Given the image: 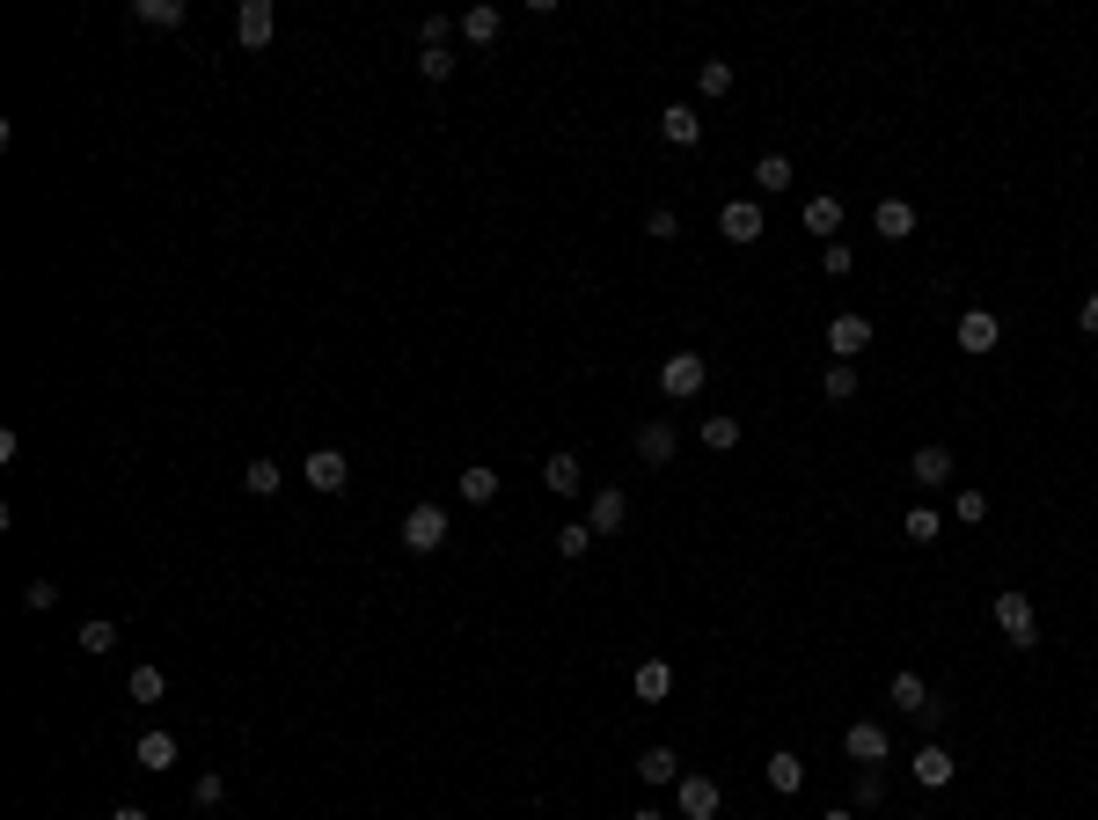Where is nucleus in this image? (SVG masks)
<instances>
[{
  "instance_id": "nucleus-23",
  "label": "nucleus",
  "mask_w": 1098,
  "mask_h": 820,
  "mask_svg": "<svg viewBox=\"0 0 1098 820\" xmlns=\"http://www.w3.org/2000/svg\"><path fill=\"white\" fill-rule=\"evenodd\" d=\"M132 15H140L146 30H176L184 23V0H132Z\"/></svg>"
},
{
  "instance_id": "nucleus-19",
  "label": "nucleus",
  "mask_w": 1098,
  "mask_h": 820,
  "mask_svg": "<svg viewBox=\"0 0 1098 820\" xmlns=\"http://www.w3.org/2000/svg\"><path fill=\"white\" fill-rule=\"evenodd\" d=\"M542 483H550V491H557V499H571V491H579V483H586L579 455H550V461H542Z\"/></svg>"
},
{
  "instance_id": "nucleus-37",
  "label": "nucleus",
  "mask_w": 1098,
  "mask_h": 820,
  "mask_svg": "<svg viewBox=\"0 0 1098 820\" xmlns=\"http://www.w3.org/2000/svg\"><path fill=\"white\" fill-rule=\"evenodd\" d=\"M645 235H652V242H674V235H682V213H674V206H652Z\"/></svg>"
},
{
  "instance_id": "nucleus-8",
  "label": "nucleus",
  "mask_w": 1098,
  "mask_h": 820,
  "mask_svg": "<svg viewBox=\"0 0 1098 820\" xmlns=\"http://www.w3.org/2000/svg\"><path fill=\"white\" fill-rule=\"evenodd\" d=\"M894 703H901L908 718H923V733H930L937 718H945V703H937V696L923 689V675H894Z\"/></svg>"
},
{
  "instance_id": "nucleus-10",
  "label": "nucleus",
  "mask_w": 1098,
  "mask_h": 820,
  "mask_svg": "<svg viewBox=\"0 0 1098 820\" xmlns=\"http://www.w3.org/2000/svg\"><path fill=\"white\" fill-rule=\"evenodd\" d=\"M908 770H916V784H923V792H945V784H952V770H959V762H952V754L937 748V740H923V748L908 754Z\"/></svg>"
},
{
  "instance_id": "nucleus-1",
  "label": "nucleus",
  "mask_w": 1098,
  "mask_h": 820,
  "mask_svg": "<svg viewBox=\"0 0 1098 820\" xmlns=\"http://www.w3.org/2000/svg\"><path fill=\"white\" fill-rule=\"evenodd\" d=\"M996 630H1003L1018 652L1040 645V608H1032V594H1025V586H1003V594H996Z\"/></svg>"
},
{
  "instance_id": "nucleus-33",
  "label": "nucleus",
  "mask_w": 1098,
  "mask_h": 820,
  "mask_svg": "<svg viewBox=\"0 0 1098 820\" xmlns=\"http://www.w3.org/2000/svg\"><path fill=\"white\" fill-rule=\"evenodd\" d=\"M704 447H710V455L740 447V418H704Z\"/></svg>"
},
{
  "instance_id": "nucleus-45",
  "label": "nucleus",
  "mask_w": 1098,
  "mask_h": 820,
  "mask_svg": "<svg viewBox=\"0 0 1098 820\" xmlns=\"http://www.w3.org/2000/svg\"><path fill=\"white\" fill-rule=\"evenodd\" d=\"M110 820H154V813H146V806H118V813H110Z\"/></svg>"
},
{
  "instance_id": "nucleus-2",
  "label": "nucleus",
  "mask_w": 1098,
  "mask_h": 820,
  "mask_svg": "<svg viewBox=\"0 0 1098 820\" xmlns=\"http://www.w3.org/2000/svg\"><path fill=\"white\" fill-rule=\"evenodd\" d=\"M704 382H710V360H704V352H666V366H659V388H666L674 403L704 396Z\"/></svg>"
},
{
  "instance_id": "nucleus-12",
  "label": "nucleus",
  "mask_w": 1098,
  "mask_h": 820,
  "mask_svg": "<svg viewBox=\"0 0 1098 820\" xmlns=\"http://www.w3.org/2000/svg\"><path fill=\"white\" fill-rule=\"evenodd\" d=\"M623 520H630V491H593V513H586V528L593 535H623Z\"/></svg>"
},
{
  "instance_id": "nucleus-6",
  "label": "nucleus",
  "mask_w": 1098,
  "mask_h": 820,
  "mask_svg": "<svg viewBox=\"0 0 1098 820\" xmlns=\"http://www.w3.org/2000/svg\"><path fill=\"white\" fill-rule=\"evenodd\" d=\"M828 352L857 366V352H872V315H835L828 323Z\"/></svg>"
},
{
  "instance_id": "nucleus-9",
  "label": "nucleus",
  "mask_w": 1098,
  "mask_h": 820,
  "mask_svg": "<svg viewBox=\"0 0 1098 820\" xmlns=\"http://www.w3.org/2000/svg\"><path fill=\"white\" fill-rule=\"evenodd\" d=\"M235 37H243V45H271V37H279V8H271V0H243V8H235Z\"/></svg>"
},
{
  "instance_id": "nucleus-11",
  "label": "nucleus",
  "mask_w": 1098,
  "mask_h": 820,
  "mask_svg": "<svg viewBox=\"0 0 1098 820\" xmlns=\"http://www.w3.org/2000/svg\"><path fill=\"white\" fill-rule=\"evenodd\" d=\"M300 477L316 483V491H344V483H352V461H344L338 447H316V455L300 461Z\"/></svg>"
},
{
  "instance_id": "nucleus-35",
  "label": "nucleus",
  "mask_w": 1098,
  "mask_h": 820,
  "mask_svg": "<svg viewBox=\"0 0 1098 820\" xmlns=\"http://www.w3.org/2000/svg\"><path fill=\"white\" fill-rule=\"evenodd\" d=\"M820 388H828V403H850V396H857V366H850V360H835Z\"/></svg>"
},
{
  "instance_id": "nucleus-29",
  "label": "nucleus",
  "mask_w": 1098,
  "mask_h": 820,
  "mask_svg": "<svg viewBox=\"0 0 1098 820\" xmlns=\"http://www.w3.org/2000/svg\"><path fill=\"white\" fill-rule=\"evenodd\" d=\"M498 23H506L498 8H469V15H462V37H469V45H491V37H498Z\"/></svg>"
},
{
  "instance_id": "nucleus-42",
  "label": "nucleus",
  "mask_w": 1098,
  "mask_h": 820,
  "mask_svg": "<svg viewBox=\"0 0 1098 820\" xmlns=\"http://www.w3.org/2000/svg\"><path fill=\"white\" fill-rule=\"evenodd\" d=\"M952 513H959V520H981V513H989V491H959Z\"/></svg>"
},
{
  "instance_id": "nucleus-16",
  "label": "nucleus",
  "mask_w": 1098,
  "mask_h": 820,
  "mask_svg": "<svg viewBox=\"0 0 1098 820\" xmlns=\"http://www.w3.org/2000/svg\"><path fill=\"white\" fill-rule=\"evenodd\" d=\"M872 227H878V242H908L916 235V206H908V198H886L872 213Z\"/></svg>"
},
{
  "instance_id": "nucleus-17",
  "label": "nucleus",
  "mask_w": 1098,
  "mask_h": 820,
  "mask_svg": "<svg viewBox=\"0 0 1098 820\" xmlns=\"http://www.w3.org/2000/svg\"><path fill=\"white\" fill-rule=\"evenodd\" d=\"M908 469H916V483H923V491H930V483H952V447H937V440H930V447H916V461H908Z\"/></svg>"
},
{
  "instance_id": "nucleus-43",
  "label": "nucleus",
  "mask_w": 1098,
  "mask_h": 820,
  "mask_svg": "<svg viewBox=\"0 0 1098 820\" xmlns=\"http://www.w3.org/2000/svg\"><path fill=\"white\" fill-rule=\"evenodd\" d=\"M191 798H198V806H205V813H213L220 798H227V784H220V770H213V776H198V792H191Z\"/></svg>"
},
{
  "instance_id": "nucleus-3",
  "label": "nucleus",
  "mask_w": 1098,
  "mask_h": 820,
  "mask_svg": "<svg viewBox=\"0 0 1098 820\" xmlns=\"http://www.w3.org/2000/svg\"><path fill=\"white\" fill-rule=\"evenodd\" d=\"M447 528H454V520H447V506H433V499H425V506L403 513V550H417V557L439 550V542H447Z\"/></svg>"
},
{
  "instance_id": "nucleus-31",
  "label": "nucleus",
  "mask_w": 1098,
  "mask_h": 820,
  "mask_svg": "<svg viewBox=\"0 0 1098 820\" xmlns=\"http://www.w3.org/2000/svg\"><path fill=\"white\" fill-rule=\"evenodd\" d=\"M901 535H908V542H937V535H945V513L916 506V513H908V520H901Z\"/></svg>"
},
{
  "instance_id": "nucleus-24",
  "label": "nucleus",
  "mask_w": 1098,
  "mask_h": 820,
  "mask_svg": "<svg viewBox=\"0 0 1098 820\" xmlns=\"http://www.w3.org/2000/svg\"><path fill=\"white\" fill-rule=\"evenodd\" d=\"M791 184H799V176H791L783 154H761V162H755V191H791Z\"/></svg>"
},
{
  "instance_id": "nucleus-18",
  "label": "nucleus",
  "mask_w": 1098,
  "mask_h": 820,
  "mask_svg": "<svg viewBox=\"0 0 1098 820\" xmlns=\"http://www.w3.org/2000/svg\"><path fill=\"white\" fill-rule=\"evenodd\" d=\"M637 776H645V784H682V754L674 748H645L637 754Z\"/></svg>"
},
{
  "instance_id": "nucleus-34",
  "label": "nucleus",
  "mask_w": 1098,
  "mask_h": 820,
  "mask_svg": "<svg viewBox=\"0 0 1098 820\" xmlns=\"http://www.w3.org/2000/svg\"><path fill=\"white\" fill-rule=\"evenodd\" d=\"M696 89H704V96H725L732 89V59H704V67H696Z\"/></svg>"
},
{
  "instance_id": "nucleus-20",
  "label": "nucleus",
  "mask_w": 1098,
  "mask_h": 820,
  "mask_svg": "<svg viewBox=\"0 0 1098 820\" xmlns=\"http://www.w3.org/2000/svg\"><path fill=\"white\" fill-rule=\"evenodd\" d=\"M169 762H176V733H140V770L162 776Z\"/></svg>"
},
{
  "instance_id": "nucleus-38",
  "label": "nucleus",
  "mask_w": 1098,
  "mask_h": 820,
  "mask_svg": "<svg viewBox=\"0 0 1098 820\" xmlns=\"http://www.w3.org/2000/svg\"><path fill=\"white\" fill-rule=\"evenodd\" d=\"M417 73H425V81H447V73H454V51H447V45H439V51H417Z\"/></svg>"
},
{
  "instance_id": "nucleus-30",
  "label": "nucleus",
  "mask_w": 1098,
  "mask_h": 820,
  "mask_svg": "<svg viewBox=\"0 0 1098 820\" xmlns=\"http://www.w3.org/2000/svg\"><path fill=\"white\" fill-rule=\"evenodd\" d=\"M462 499L469 506H491L498 499V469H462Z\"/></svg>"
},
{
  "instance_id": "nucleus-21",
  "label": "nucleus",
  "mask_w": 1098,
  "mask_h": 820,
  "mask_svg": "<svg viewBox=\"0 0 1098 820\" xmlns=\"http://www.w3.org/2000/svg\"><path fill=\"white\" fill-rule=\"evenodd\" d=\"M630 689H637V696H645V703H659V696H666V689H674V675H666V659H645V667H637V675H630Z\"/></svg>"
},
{
  "instance_id": "nucleus-32",
  "label": "nucleus",
  "mask_w": 1098,
  "mask_h": 820,
  "mask_svg": "<svg viewBox=\"0 0 1098 820\" xmlns=\"http://www.w3.org/2000/svg\"><path fill=\"white\" fill-rule=\"evenodd\" d=\"M586 550H593V528H586V520H564V528H557V557H571V564H579Z\"/></svg>"
},
{
  "instance_id": "nucleus-14",
  "label": "nucleus",
  "mask_w": 1098,
  "mask_h": 820,
  "mask_svg": "<svg viewBox=\"0 0 1098 820\" xmlns=\"http://www.w3.org/2000/svg\"><path fill=\"white\" fill-rule=\"evenodd\" d=\"M996 338H1003V323L989 308H967L959 315V352H996Z\"/></svg>"
},
{
  "instance_id": "nucleus-47",
  "label": "nucleus",
  "mask_w": 1098,
  "mask_h": 820,
  "mask_svg": "<svg viewBox=\"0 0 1098 820\" xmlns=\"http://www.w3.org/2000/svg\"><path fill=\"white\" fill-rule=\"evenodd\" d=\"M630 820H666V813H652V806H637V813H630Z\"/></svg>"
},
{
  "instance_id": "nucleus-46",
  "label": "nucleus",
  "mask_w": 1098,
  "mask_h": 820,
  "mask_svg": "<svg viewBox=\"0 0 1098 820\" xmlns=\"http://www.w3.org/2000/svg\"><path fill=\"white\" fill-rule=\"evenodd\" d=\"M820 820H857V806H828V813H820Z\"/></svg>"
},
{
  "instance_id": "nucleus-4",
  "label": "nucleus",
  "mask_w": 1098,
  "mask_h": 820,
  "mask_svg": "<svg viewBox=\"0 0 1098 820\" xmlns=\"http://www.w3.org/2000/svg\"><path fill=\"white\" fill-rule=\"evenodd\" d=\"M842 754H850L857 770H878V762L894 754V740H886V725H878V718H857L850 733H842Z\"/></svg>"
},
{
  "instance_id": "nucleus-39",
  "label": "nucleus",
  "mask_w": 1098,
  "mask_h": 820,
  "mask_svg": "<svg viewBox=\"0 0 1098 820\" xmlns=\"http://www.w3.org/2000/svg\"><path fill=\"white\" fill-rule=\"evenodd\" d=\"M417 37H425V51H439L447 37H454V15H425V23H417Z\"/></svg>"
},
{
  "instance_id": "nucleus-40",
  "label": "nucleus",
  "mask_w": 1098,
  "mask_h": 820,
  "mask_svg": "<svg viewBox=\"0 0 1098 820\" xmlns=\"http://www.w3.org/2000/svg\"><path fill=\"white\" fill-rule=\"evenodd\" d=\"M23 608H37V616H45V608H59V586H51V579H29V586H23Z\"/></svg>"
},
{
  "instance_id": "nucleus-15",
  "label": "nucleus",
  "mask_w": 1098,
  "mask_h": 820,
  "mask_svg": "<svg viewBox=\"0 0 1098 820\" xmlns=\"http://www.w3.org/2000/svg\"><path fill=\"white\" fill-rule=\"evenodd\" d=\"M659 132H666V147H696L704 140V118H696L688 103H666V110H659Z\"/></svg>"
},
{
  "instance_id": "nucleus-13",
  "label": "nucleus",
  "mask_w": 1098,
  "mask_h": 820,
  "mask_svg": "<svg viewBox=\"0 0 1098 820\" xmlns=\"http://www.w3.org/2000/svg\"><path fill=\"white\" fill-rule=\"evenodd\" d=\"M674 447H682V440H674V425H666V418L637 425V461H645V469H666V461H674Z\"/></svg>"
},
{
  "instance_id": "nucleus-5",
  "label": "nucleus",
  "mask_w": 1098,
  "mask_h": 820,
  "mask_svg": "<svg viewBox=\"0 0 1098 820\" xmlns=\"http://www.w3.org/2000/svg\"><path fill=\"white\" fill-rule=\"evenodd\" d=\"M674 798H682V820H718V806H725L718 776H682V784H674Z\"/></svg>"
},
{
  "instance_id": "nucleus-27",
  "label": "nucleus",
  "mask_w": 1098,
  "mask_h": 820,
  "mask_svg": "<svg viewBox=\"0 0 1098 820\" xmlns=\"http://www.w3.org/2000/svg\"><path fill=\"white\" fill-rule=\"evenodd\" d=\"M73 645L88 652V659H103V652H118V623H103V616H96V623H81V637H73Z\"/></svg>"
},
{
  "instance_id": "nucleus-22",
  "label": "nucleus",
  "mask_w": 1098,
  "mask_h": 820,
  "mask_svg": "<svg viewBox=\"0 0 1098 820\" xmlns=\"http://www.w3.org/2000/svg\"><path fill=\"white\" fill-rule=\"evenodd\" d=\"M769 784H777V792L791 798V792H799V784H805V762H799V754H791V748H777V754H769Z\"/></svg>"
},
{
  "instance_id": "nucleus-41",
  "label": "nucleus",
  "mask_w": 1098,
  "mask_h": 820,
  "mask_svg": "<svg viewBox=\"0 0 1098 820\" xmlns=\"http://www.w3.org/2000/svg\"><path fill=\"white\" fill-rule=\"evenodd\" d=\"M820 265H828V279H842V271L857 265V249H850V242H828V249H820Z\"/></svg>"
},
{
  "instance_id": "nucleus-28",
  "label": "nucleus",
  "mask_w": 1098,
  "mask_h": 820,
  "mask_svg": "<svg viewBox=\"0 0 1098 820\" xmlns=\"http://www.w3.org/2000/svg\"><path fill=\"white\" fill-rule=\"evenodd\" d=\"M805 227H813V235H835V227H842V198H805Z\"/></svg>"
},
{
  "instance_id": "nucleus-36",
  "label": "nucleus",
  "mask_w": 1098,
  "mask_h": 820,
  "mask_svg": "<svg viewBox=\"0 0 1098 820\" xmlns=\"http://www.w3.org/2000/svg\"><path fill=\"white\" fill-rule=\"evenodd\" d=\"M857 806H864V813H872V806H886V776H878V770H857Z\"/></svg>"
},
{
  "instance_id": "nucleus-7",
  "label": "nucleus",
  "mask_w": 1098,
  "mask_h": 820,
  "mask_svg": "<svg viewBox=\"0 0 1098 820\" xmlns=\"http://www.w3.org/2000/svg\"><path fill=\"white\" fill-rule=\"evenodd\" d=\"M761 227H769V220H761V206H755V198H732L725 213H718V235H725V242H740V249H747V242H761Z\"/></svg>"
},
{
  "instance_id": "nucleus-25",
  "label": "nucleus",
  "mask_w": 1098,
  "mask_h": 820,
  "mask_svg": "<svg viewBox=\"0 0 1098 820\" xmlns=\"http://www.w3.org/2000/svg\"><path fill=\"white\" fill-rule=\"evenodd\" d=\"M125 689H132V703H162V696H169V675H162V667H132Z\"/></svg>"
},
{
  "instance_id": "nucleus-26",
  "label": "nucleus",
  "mask_w": 1098,
  "mask_h": 820,
  "mask_svg": "<svg viewBox=\"0 0 1098 820\" xmlns=\"http://www.w3.org/2000/svg\"><path fill=\"white\" fill-rule=\"evenodd\" d=\"M279 477H286V469H279V461H271V455H257V461H249V469H243V483H249V491H257V499H279Z\"/></svg>"
},
{
  "instance_id": "nucleus-44",
  "label": "nucleus",
  "mask_w": 1098,
  "mask_h": 820,
  "mask_svg": "<svg viewBox=\"0 0 1098 820\" xmlns=\"http://www.w3.org/2000/svg\"><path fill=\"white\" fill-rule=\"evenodd\" d=\"M1076 323H1084V330L1098 338V293H1084V308H1076Z\"/></svg>"
}]
</instances>
